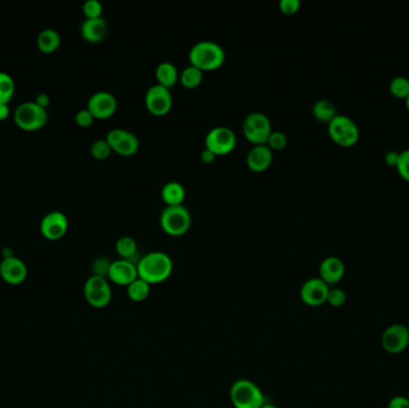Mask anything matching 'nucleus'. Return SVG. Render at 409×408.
I'll use <instances>...</instances> for the list:
<instances>
[{
    "label": "nucleus",
    "instance_id": "nucleus-11",
    "mask_svg": "<svg viewBox=\"0 0 409 408\" xmlns=\"http://www.w3.org/2000/svg\"><path fill=\"white\" fill-rule=\"evenodd\" d=\"M145 105L149 112L157 117H163L172 107V95L170 89L161 84L151 85L145 95Z\"/></svg>",
    "mask_w": 409,
    "mask_h": 408
},
{
    "label": "nucleus",
    "instance_id": "nucleus-14",
    "mask_svg": "<svg viewBox=\"0 0 409 408\" xmlns=\"http://www.w3.org/2000/svg\"><path fill=\"white\" fill-rule=\"evenodd\" d=\"M89 112L95 119H108L117 112V100L112 92H97L90 96L88 101Z\"/></svg>",
    "mask_w": 409,
    "mask_h": 408
},
{
    "label": "nucleus",
    "instance_id": "nucleus-26",
    "mask_svg": "<svg viewBox=\"0 0 409 408\" xmlns=\"http://www.w3.org/2000/svg\"><path fill=\"white\" fill-rule=\"evenodd\" d=\"M202 80H204V71H201L200 68L193 66V65L184 67L180 73L181 83H182L184 88H198Z\"/></svg>",
    "mask_w": 409,
    "mask_h": 408
},
{
    "label": "nucleus",
    "instance_id": "nucleus-22",
    "mask_svg": "<svg viewBox=\"0 0 409 408\" xmlns=\"http://www.w3.org/2000/svg\"><path fill=\"white\" fill-rule=\"evenodd\" d=\"M38 48L45 54H50L58 50L61 43V38L58 31L53 29L42 30L38 36Z\"/></svg>",
    "mask_w": 409,
    "mask_h": 408
},
{
    "label": "nucleus",
    "instance_id": "nucleus-4",
    "mask_svg": "<svg viewBox=\"0 0 409 408\" xmlns=\"http://www.w3.org/2000/svg\"><path fill=\"white\" fill-rule=\"evenodd\" d=\"M159 223L164 233L170 236H182L192 225V216L184 205L165 206L161 213Z\"/></svg>",
    "mask_w": 409,
    "mask_h": 408
},
{
    "label": "nucleus",
    "instance_id": "nucleus-1",
    "mask_svg": "<svg viewBox=\"0 0 409 408\" xmlns=\"http://www.w3.org/2000/svg\"><path fill=\"white\" fill-rule=\"evenodd\" d=\"M138 277L150 285L161 284L172 275L174 263L167 253L154 250L139 258L137 263Z\"/></svg>",
    "mask_w": 409,
    "mask_h": 408
},
{
    "label": "nucleus",
    "instance_id": "nucleus-9",
    "mask_svg": "<svg viewBox=\"0 0 409 408\" xmlns=\"http://www.w3.org/2000/svg\"><path fill=\"white\" fill-rule=\"evenodd\" d=\"M237 137L228 126L221 125L209 129L204 137V147L212 151L216 156L231 152L236 147Z\"/></svg>",
    "mask_w": 409,
    "mask_h": 408
},
{
    "label": "nucleus",
    "instance_id": "nucleus-45",
    "mask_svg": "<svg viewBox=\"0 0 409 408\" xmlns=\"http://www.w3.org/2000/svg\"><path fill=\"white\" fill-rule=\"evenodd\" d=\"M406 105H407V108H408L409 110V95L406 97Z\"/></svg>",
    "mask_w": 409,
    "mask_h": 408
},
{
    "label": "nucleus",
    "instance_id": "nucleus-21",
    "mask_svg": "<svg viewBox=\"0 0 409 408\" xmlns=\"http://www.w3.org/2000/svg\"><path fill=\"white\" fill-rule=\"evenodd\" d=\"M156 78L158 80V84L170 89L180 80V72L175 64L163 61L156 67Z\"/></svg>",
    "mask_w": 409,
    "mask_h": 408
},
{
    "label": "nucleus",
    "instance_id": "nucleus-6",
    "mask_svg": "<svg viewBox=\"0 0 409 408\" xmlns=\"http://www.w3.org/2000/svg\"><path fill=\"white\" fill-rule=\"evenodd\" d=\"M328 133L338 145L350 147L359 140V129L355 120L343 114L336 117L328 124Z\"/></svg>",
    "mask_w": 409,
    "mask_h": 408
},
{
    "label": "nucleus",
    "instance_id": "nucleus-37",
    "mask_svg": "<svg viewBox=\"0 0 409 408\" xmlns=\"http://www.w3.org/2000/svg\"><path fill=\"white\" fill-rule=\"evenodd\" d=\"M301 8V0H280L279 8L285 15H293Z\"/></svg>",
    "mask_w": 409,
    "mask_h": 408
},
{
    "label": "nucleus",
    "instance_id": "nucleus-31",
    "mask_svg": "<svg viewBox=\"0 0 409 408\" xmlns=\"http://www.w3.org/2000/svg\"><path fill=\"white\" fill-rule=\"evenodd\" d=\"M347 296L346 292L343 291V289L333 288L330 289L328 292V297H327V303L330 307L334 308H340L346 303Z\"/></svg>",
    "mask_w": 409,
    "mask_h": 408
},
{
    "label": "nucleus",
    "instance_id": "nucleus-36",
    "mask_svg": "<svg viewBox=\"0 0 409 408\" xmlns=\"http://www.w3.org/2000/svg\"><path fill=\"white\" fill-rule=\"evenodd\" d=\"M95 120V117L91 112H89L88 108L80 109V112L75 114V122L80 127H89L92 125V122Z\"/></svg>",
    "mask_w": 409,
    "mask_h": 408
},
{
    "label": "nucleus",
    "instance_id": "nucleus-25",
    "mask_svg": "<svg viewBox=\"0 0 409 408\" xmlns=\"http://www.w3.org/2000/svg\"><path fill=\"white\" fill-rule=\"evenodd\" d=\"M151 285L142 278H137L127 286V296L135 303H140L150 296Z\"/></svg>",
    "mask_w": 409,
    "mask_h": 408
},
{
    "label": "nucleus",
    "instance_id": "nucleus-16",
    "mask_svg": "<svg viewBox=\"0 0 409 408\" xmlns=\"http://www.w3.org/2000/svg\"><path fill=\"white\" fill-rule=\"evenodd\" d=\"M108 278L112 283L120 286H128L131 283L138 278L137 265L130 260L119 258L110 265Z\"/></svg>",
    "mask_w": 409,
    "mask_h": 408
},
{
    "label": "nucleus",
    "instance_id": "nucleus-38",
    "mask_svg": "<svg viewBox=\"0 0 409 408\" xmlns=\"http://www.w3.org/2000/svg\"><path fill=\"white\" fill-rule=\"evenodd\" d=\"M125 132L126 129H113L109 131L108 133H107V137H105V140L108 142L109 145L112 146V149L121 139Z\"/></svg>",
    "mask_w": 409,
    "mask_h": 408
},
{
    "label": "nucleus",
    "instance_id": "nucleus-39",
    "mask_svg": "<svg viewBox=\"0 0 409 408\" xmlns=\"http://www.w3.org/2000/svg\"><path fill=\"white\" fill-rule=\"evenodd\" d=\"M388 408H409V398L405 395L393 396L389 400Z\"/></svg>",
    "mask_w": 409,
    "mask_h": 408
},
{
    "label": "nucleus",
    "instance_id": "nucleus-41",
    "mask_svg": "<svg viewBox=\"0 0 409 408\" xmlns=\"http://www.w3.org/2000/svg\"><path fill=\"white\" fill-rule=\"evenodd\" d=\"M200 157L202 162L206 163V164H209V163L214 162V159H216L217 156L213 154L212 151L204 147V150L201 151Z\"/></svg>",
    "mask_w": 409,
    "mask_h": 408
},
{
    "label": "nucleus",
    "instance_id": "nucleus-5",
    "mask_svg": "<svg viewBox=\"0 0 409 408\" xmlns=\"http://www.w3.org/2000/svg\"><path fill=\"white\" fill-rule=\"evenodd\" d=\"M13 121L17 127L33 132L47 125L48 112L35 102H24L15 109Z\"/></svg>",
    "mask_w": 409,
    "mask_h": 408
},
{
    "label": "nucleus",
    "instance_id": "nucleus-32",
    "mask_svg": "<svg viewBox=\"0 0 409 408\" xmlns=\"http://www.w3.org/2000/svg\"><path fill=\"white\" fill-rule=\"evenodd\" d=\"M266 144L271 147L272 150H283L285 146L288 145V137L281 131H272Z\"/></svg>",
    "mask_w": 409,
    "mask_h": 408
},
{
    "label": "nucleus",
    "instance_id": "nucleus-23",
    "mask_svg": "<svg viewBox=\"0 0 409 408\" xmlns=\"http://www.w3.org/2000/svg\"><path fill=\"white\" fill-rule=\"evenodd\" d=\"M139 139L135 134L132 133L130 131L126 129L125 134L122 136L121 139L113 146V151L117 154H121V156H133L137 154L139 150Z\"/></svg>",
    "mask_w": 409,
    "mask_h": 408
},
{
    "label": "nucleus",
    "instance_id": "nucleus-33",
    "mask_svg": "<svg viewBox=\"0 0 409 408\" xmlns=\"http://www.w3.org/2000/svg\"><path fill=\"white\" fill-rule=\"evenodd\" d=\"M103 6L100 0H87L83 4V13L87 18H97L102 17Z\"/></svg>",
    "mask_w": 409,
    "mask_h": 408
},
{
    "label": "nucleus",
    "instance_id": "nucleus-24",
    "mask_svg": "<svg viewBox=\"0 0 409 408\" xmlns=\"http://www.w3.org/2000/svg\"><path fill=\"white\" fill-rule=\"evenodd\" d=\"M313 114L318 121L329 124L330 121L336 117V108L332 101L322 99V100L316 101L313 104Z\"/></svg>",
    "mask_w": 409,
    "mask_h": 408
},
{
    "label": "nucleus",
    "instance_id": "nucleus-13",
    "mask_svg": "<svg viewBox=\"0 0 409 408\" xmlns=\"http://www.w3.org/2000/svg\"><path fill=\"white\" fill-rule=\"evenodd\" d=\"M42 236L48 241H58L66 235L68 219L66 214L60 211H52L42 218L40 224Z\"/></svg>",
    "mask_w": 409,
    "mask_h": 408
},
{
    "label": "nucleus",
    "instance_id": "nucleus-35",
    "mask_svg": "<svg viewBox=\"0 0 409 408\" xmlns=\"http://www.w3.org/2000/svg\"><path fill=\"white\" fill-rule=\"evenodd\" d=\"M396 168L400 175L409 182V149H406L400 152Z\"/></svg>",
    "mask_w": 409,
    "mask_h": 408
},
{
    "label": "nucleus",
    "instance_id": "nucleus-42",
    "mask_svg": "<svg viewBox=\"0 0 409 408\" xmlns=\"http://www.w3.org/2000/svg\"><path fill=\"white\" fill-rule=\"evenodd\" d=\"M34 102L38 104L42 108L47 109L50 103V96L47 94H38V96H36V100L34 101Z\"/></svg>",
    "mask_w": 409,
    "mask_h": 408
},
{
    "label": "nucleus",
    "instance_id": "nucleus-29",
    "mask_svg": "<svg viewBox=\"0 0 409 408\" xmlns=\"http://www.w3.org/2000/svg\"><path fill=\"white\" fill-rule=\"evenodd\" d=\"M390 92L397 99H405L409 95V80L405 75H396L389 85Z\"/></svg>",
    "mask_w": 409,
    "mask_h": 408
},
{
    "label": "nucleus",
    "instance_id": "nucleus-10",
    "mask_svg": "<svg viewBox=\"0 0 409 408\" xmlns=\"http://www.w3.org/2000/svg\"><path fill=\"white\" fill-rule=\"evenodd\" d=\"M380 344L387 354H399L407 350L409 346V333L407 326L393 323L385 329L380 337Z\"/></svg>",
    "mask_w": 409,
    "mask_h": 408
},
{
    "label": "nucleus",
    "instance_id": "nucleus-17",
    "mask_svg": "<svg viewBox=\"0 0 409 408\" xmlns=\"http://www.w3.org/2000/svg\"><path fill=\"white\" fill-rule=\"evenodd\" d=\"M273 162V150L267 144L253 145L246 154V164L249 169L256 173H262L271 167Z\"/></svg>",
    "mask_w": 409,
    "mask_h": 408
},
{
    "label": "nucleus",
    "instance_id": "nucleus-30",
    "mask_svg": "<svg viewBox=\"0 0 409 408\" xmlns=\"http://www.w3.org/2000/svg\"><path fill=\"white\" fill-rule=\"evenodd\" d=\"M112 146L109 145L108 142L105 139H98L92 143L91 147H90V152H91L92 157L96 159H108L110 154H112Z\"/></svg>",
    "mask_w": 409,
    "mask_h": 408
},
{
    "label": "nucleus",
    "instance_id": "nucleus-3",
    "mask_svg": "<svg viewBox=\"0 0 409 408\" xmlns=\"http://www.w3.org/2000/svg\"><path fill=\"white\" fill-rule=\"evenodd\" d=\"M230 400L235 408H261L266 404L262 391L251 379L236 381L230 389Z\"/></svg>",
    "mask_w": 409,
    "mask_h": 408
},
{
    "label": "nucleus",
    "instance_id": "nucleus-19",
    "mask_svg": "<svg viewBox=\"0 0 409 408\" xmlns=\"http://www.w3.org/2000/svg\"><path fill=\"white\" fill-rule=\"evenodd\" d=\"M108 33V23L103 17L97 18H87L82 23L80 34L85 41L97 43L105 38Z\"/></svg>",
    "mask_w": 409,
    "mask_h": 408
},
{
    "label": "nucleus",
    "instance_id": "nucleus-28",
    "mask_svg": "<svg viewBox=\"0 0 409 408\" xmlns=\"http://www.w3.org/2000/svg\"><path fill=\"white\" fill-rule=\"evenodd\" d=\"M15 80L6 72H0V104H8L15 95Z\"/></svg>",
    "mask_w": 409,
    "mask_h": 408
},
{
    "label": "nucleus",
    "instance_id": "nucleus-18",
    "mask_svg": "<svg viewBox=\"0 0 409 408\" xmlns=\"http://www.w3.org/2000/svg\"><path fill=\"white\" fill-rule=\"evenodd\" d=\"M346 266L338 256H328L320 265V278L328 285H335L343 279Z\"/></svg>",
    "mask_w": 409,
    "mask_h": 408
},
{
    "label": "nucleus",
    "instance_id": "nucleus-20",
    "mask_svg": "<svg viewBox=\"0 0 409 408\" xmlns=\"http://www.w3.org/2000/svg\"><path fill=\"white\" fill-rule=\"evenodd\" d=\"M162 199L167 206L184 205L186 199V188L179 181H169L162 188Z\"/></svg>",
    "mask_w": 409,
    "mask_h": 408
},
{
    "label": "nucleus",
    "instance_id": "nucleus-43",
    "mask_svg": "<svg viewBox=\"0 0 409 408\" xmlns=\"http://www.w3.org/2000/svg\"><path fill=\"white\" fill-rule=\"evenodd\" d=\"M10 115V108L8 104H0V121L6 120Z\"/></svg>",
    "mask_w": 409,
    "mask_h": 408
},
{
    "label": "nucleus",
    "instance_id": "nucleus-40",
    "mask_svg": "<svg viewBox=\"0 0 409 408\" xmlns=\"http://www.w3.org/2000/svg\"><path fill=\"white\" fill-rule=\"evenodd\" d=\"M399 154L400 152H397V151H388L387 154H385V162L388 166H395L396 167L397 161H399Z\"/></svg>",
    "mask_w": 409,
    "mask_h": 408
},
{
    "label": "nucleus",
    "instance_id": "nucleus-15",
    "mask_svg": "<svg viewBox=\"0 0 409 408\" xmlns=\"http://www.w3.org/2000/svg\"><path fill=\"white\" fill-rule=\"evenodd\" d=\"M0 277L8 285H21L28 277V267L16 256L4 258L0 263Z\"/></svg>",
    "mask_w": 409,
    "mask_h": 408
},
{
    "label": "nucleus",
    "instance_id": "nucleus-34",
    "mask_svg": "<svg viewBox=\"0 0 409 408\" xmlns=\"http://www.w3.org/2000/svg\"><path fill=\"white\" fill-rule=\"evenodd\" d=\"M112 263L108 258H98L92 263V275H98L102 278H108L109 270Z\"/></svg>",
    "mask_w": 409,
    "mask_h": 408
},
{
    "label": "nucleus",
    "instance_id": "nucleus-27",
    "mask_svg": "<svg viewBox=\"0 0 409 408\" xmlns=\"http://www.w3.org/2000/svg\"><path fill=\"white\" fill-rule=\"evenodd\" d=\"M115 249H117V254L120 255V258L130 260L132 263H133L135 255L138 253L137 242L131 236H122L119 238L117 245H115Z\"/></svg>",
    "mask_w": 409,
    "mask_h": 408
},
{
    "label": "nucleus",
    "instance_id": "nucleus-46",
    "mask_svg": "<svg viewBox=\"0 0 409 408\" xmlns=\"http://www.w3.org/2000/svg\"><path fill=\"white\" fill-rule=\"evenodd\" d=\"M407 329H408V333H409V325L407 326Z\"/></svg>",
    "mask_w": 409,
    "mask_h": 408
},
{
    "label": "nucleus",
    "instance_id": "nucleus-7",
    "mask_svg": "<svg viewBox=\"0 0 409 408\" xmlns=\"http://www.w3.org/2000/svg\"><path fill=\"white\" fill-rule=\"evenodd\" d=\"M243 133L246 139L254 144H266L272 133V122L269 117L261 112H253L246 115L243 121Z\"/></svg>",
    "mask_w": 409,
    "mask_h": 408
},
{
    "label": "nucleus",
    "instance_id": "nucleus-8",
    "mask_svg": "<svg viewBox=\"0 0 409 408\" xmlns=\"http://www.w3.org/2000/svg\"><path fill=\"white\" fill-rule=\"evenodd\" d=\"M84 296L89 305L96 309L105 308L113 298V292L107 278L91 275L84 284Z\"/></svg>",
    "mask_w": 409,
    "mask_h": 408
},
{
    "label": "nucleus",
    "instance_id": "nucleus-2",
    "mask_svg": "<svg viewBox=\"0 0 409 408\" xmlns=\"http://www.w3.org/2000/svg\"><path fill=\"white\" fill-rule=\"evenodd\" d=\"M188 57L193 66L200 68L201 71H213L225 61V50L217 42L202 40L193 45Z\"/></svg>",
    "mask_w": 409,
    "mask_h": 408
},
{
    "label": "nucleus",
    "instance_id": "nucleus-44",
    "mask_svg": "<svg viewBox=\"0 0 409 408\" xmlns=\"http://www.w3.org/2000/svg\"><path fill=\"white\" fill-rule=\"evenodd\" d=\"M261 408H278V407H276V405L265 404V405H263L262 407H261Z\"/></svg>",
    "mask_w": 409,
    "mask_h": 408
},
{
    "label": "nucleus",
    "instance_id": "nucleus-12",
    "mask_svg": "<svg viewBox=\"0 0 409 408\" xmlns=\"http://www.w3.org/2000/svg\"><path fill=\"white\" fill-rule=\"evenodd\" d=\"M330 286L328 284L325 283L323 280L318 278H310L305 280L302 285L301 300L304 305L309 307H320L327 303V297L329 292Z\"/></svg>",
    "mask_w": 409,
    "mask_h": 408
}]
</instances>
